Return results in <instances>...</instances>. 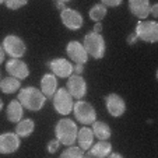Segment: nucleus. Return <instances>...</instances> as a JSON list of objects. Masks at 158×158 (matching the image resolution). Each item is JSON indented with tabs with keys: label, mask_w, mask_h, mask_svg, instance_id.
<instances>
[{
	"label": "nucleus",
	"mask_w": 158,
	"mask_h": 158,
	"mask_svg": "<svg viewBox=\"0 0 158 158\" xmlns=\"http://www.w3.org/2000/svg\"><path fill=\"white\" fill-rule=\"evenodd\" d=\"M18 101L21 105L28 110L32 112H38L44 108L45 102H46V97L44 95L41 89L35 88V87H25L18 93Z\"/></svg>",
	"instance_id": "1"
},
{
	"label": "nucleus",
	"mask_w": 158,
	"mask_h": 158,
	"mask_svg": "<svg viewBox=\"0 0 158 158\" xmlns=\"http://www.w3.org/2000/svg\"><path fill=\"white\" fill-rule=\"evenodd\" d=\"M77 131L78 127L74 123V120L69 118H63L55 126V136L63 146H72L77 140Z\"/></svg>",
	"instance_id": "2"
},
{
	"label": "nucleus",
	"mask_w": 158,
	"mask_h": 158,
	"mask_svg": "<svg viewBox=\"0 0 158 158\" xmlns=\"http://www.w3.org/2000/svg\"><path fill=\"white\" fill-rule=\"evenodd\" d=\"M84 48H85L88 56L94 57V59H102L105 56V51H106V45H105L104 36L99 32H94L89 31L87 35L84 36Z\"/></svg>",
	"instance_id": "3"
},
{
	"label": "nucleus",
	"mask_w": 158,
	"mask_h": 158,
	"mask_svg": "<svg viewBox=\"0 0 158 158\" xmlns=\"http://www.w3.org/2000/svg\"><path fill=\"white\" fill-rule=\"evenodd\" d=\"M73 114L81 125H93L97 120V110L93 105L87 101L78 99L73 105Z\"/></svg>",
	"instance_id": "4"
},
{
	"label": "nucleus",
	"mask_w": 158,
	"mask_h": 158,
	"mask_svg": "<svg viewBox=\"0 0 158 158\" xmlns=\"http://www.w3.org/2000/svg\"><path fill=\"white\" fill-rule=\"evenodd\" d=\"M52 102H53V108L56 109V112L63 115V116L69 115L73 110V105H74L73 97L70 95L67 88L56 89V93L52 97Z\"/></svg>",
	"instance_id": "5"
},
{
	"label": "nucleus",
	"mask_w": 158,
	"mask_h": 158,
	"mask_svg": "<svg viewBox=\"0 0 158 158\" xmlns=\"http://www.w3.org/2000/svg\"><path fill=\"white\" fill-rule=\"evenodd\" d=\"M134 34L137 35L139 39L148 44H155L158 41V24L155 21H144L141 20L136 25Z\"/></svg>",
	"instance_id": "6"
},
{
	"label": "nucleus",
	"mask_w": 158,
	"mask_h": 158,
	"mask_svg": "<svg viewBox=\"0 0 158 158\" xmlns=\"http://www.w3.org/2000/svg\"><path fill=\"white\" fill-rule=\"evenodd\" d=\"M4 52L7 55H10L11 57H23L27 52V46H25V42L17 35H6L3 39V45Z\"/></svg>",
	"instance_id": "7"
},
{
	"label": "nucleus",
	"mask_w": 158,
	"mask_h": 158,
	"mask_svg": "<svg viewBox=\"0 0 158 158\" xmlns=\"http://www.w3.org/2000/svg\"><path fill=\"white\" fill-rule=\"evenodd\" d=\"M60 18H62V23L66 28H69L70 31H77L83 27L84 24V18L77 10L73 9H63L60 13Z\"/></svg>",
	"instance_id": "8"
},
{
	"label": "nucleus",
	"mask_w": 158,
	"mask_h": 158,
	"mask_svg": "<svg viewBox=\"0 0 158 158\" xmlns=\"http://www.w3.org/2000/svg\"><path fill=\"white\" fill-rule=\"evenodd\" d=\"M67 80V91L70 93V95L76 99H83L87 94V83L81 74H72L69 76Z\"/></svg>",
	"instance_id": "9"
},
{
	"label": "nucleus",
	"mask_w": 158,
	"mask_h": 158,
	"mask_svg": "<svg viewBox=\"0 0 158 158\" xmlns=\"http://www.w3.org/2000/svg\"><path fill=\"white\" fill-rule=\"evenodd\" d=\"M46 64L49 66V69L52 70L56 77L60 78H67L69 76L73 74V64L72 62H69L64 57H56V59H52L51 62H48Z\"/></svg>",
	"instance_id": "10"
},
{
	"label": "nucleus",
	"mask_w": 158,
	"mask_h": 158,
	"mask_svg": "<svg viewBox=\"0 0 158 158\" xmlns=\"http://www.w3.org/2000/svg\"><path fill=\"white\" fill-rule=\"evenodd\" d=\"M20 148V136L13 131L0 134V154H13Z\"/></svg>",
	"instance_id": "11"
},
{
	"label": "nucleus",
	"mask_w": 158,
	"mask_h": 158,
	"mask_svg": "<svg viewBox=\"0 0 158 158\" xmlns=\"http://www.w3.org/2000/svg\"><path fill=\"white\" fill-rule=\"evenodd\" d=\"M106 110L110 116L119 118L126 112V102L119 94H109L105 98Z\"/></svg>",
	"instance_id": "12"
},
{
	"label": "nucleus",
	"mask_w": 158,
	"mask_h": 158,
	"mask_svg": "<svg viewBox=\"0 0 158 158\" xmlns=\"http://www.w3.org/2000/svg\"><path fill=\"white\" fill-rule=\"evenodd\" d=\"M6 70L10 76L18 78V80H24L30 76V69L25 62L17 57H11L9 62L6 63Z\"/></svg>",
	"instance_id": "13"
},
{
	"label": "nucleus",
	"mask_w": 158,
	"mask_h": 158,
	"mask_svg": "<svg viewBox=\"0 0 158 158\" xmlns=\"http://www.w3.org/2000/svg\"><path fill=\"white\" fill-rule=\"evenodd\" d=\"M66 52L69 55V57L76 63H81V64H85L87 60H88V53H87L84 45L80 44L78 41H70L66 46Z\"/></svg>",
	"instance_id": "14"
},
{
	"label": "nucleus",
	"mask_w": 158,
	"mask_h": 158,
	"mask_svg": "<svg viewBox=\"0 0 158 158\" xmlns=\"http://www.w3.org/2000/svg\"><path fill=\"white\" fill-rule=\"evenodd\" d=\"M150 0H129V10L140 20H146L150 14Z\"/></svg>",
	"instance_id": "15"
},
{
	"label": "nucleus",
	"mask_w": 158,
	"mask_h": 158,
	"mask_svg": "<svg viewBox=\"0 0 158 158\" xmlns=\"http://www.w3.org/2000/svg\"><path fill=\"white\" fill-rule=\"evenodd\" d=\"M57 89V77L53 73H46L41 78V91L46 98H52Z\"/></svg>",
	"instance_id": "16"
},
{
	"label": "nucleus",
	"mask_w": 158,
	"mask_h": 158,
	"mask_svg": "<svg viewBox=\"0 0 158 158\" xmlns=\"http://www.w3.org/2000/svg\"><path fill=\"white\" fill-rule=\"evenodd\" d=\"M23 114H24V106L21 105V102L18 99L10 101V104L7 105V109H6L7 120L11 123H17L23 119Z\"/></svg>",
	"instance_id": "17"
},
{
	"label": "nucleus",
	"mask_w": 158,
	"mask_h": 158,
	"mask_svg": "<svg viewBox=\"0 0 158 158\" xmlns=\"http://www.w3.org/2000/svg\"><path fill=\"white\" fill-rule=\"evenodd\" d=\"M110 151H112V144L108 140H99L95 146H91V148L87 150V155L95 158H105L110 154Z\"/></svg>",
	"instance_id": "18"
},
{
	"label": "nucleus",
	"mask_w": 158,
	"mask_h": 158,
	"mask_svg": "<svg viewBox=\"0 0 158 158\" xmlns=\"http://www.w3.org/2000/svg\"><path fill=\"white\" fill-rule=\"evenodd\" d=\"M78 141V147L84 151L91 148L94 143V133H93V129H89L88 126H84L81 127L80 130L77 131V140Z\"/></svg>",
	"instance_id": "19"
},
{
	"label": "nucleus",
	"mask_w": 158,
	"mask_h": 158,
	"mask_svg": "<svg viewBox=\"0 0 158 158\" xmlns=\"http://www.w3.org/2000/svg\"><path fill=\"white\" fill-rule=\"evenodd\" d=\"M93 133L94 137H97L98 140H108V139L112 136V130L108 126V123L101 122V120H95L93 122Z\"/></svg>",
	"instance_id": "20"
},
{
	"label": "nucleus",
	"mask_w": 158,
	"mask_h": 158,
	"mask_svg": "<svg viewBox=\"0 0 158 158\" xmlns=\"http://www.w3.org/2000/svg\"><path fill=\"white\" fill-rule=\"evenodd\" d=\"M34 130H35V122L32 119H21L15 126V133L20 137H28L34 133Z\"/></svg>",
	"instance_id": "21"
},
{
	"label": "nucleus",
	"mask_w": 158,
	"mask_h": 158,
	"mask_svg": "<svg viewBox=\"0 0 158 158\" xmlns=\"http://www.w3.org/2000/svg\"><path fill=\"white\" fill-rule=\"evenodd\" d=\"M21 87V83L18 78L9 76V77H4L0 80V89L3 91L4 94H13L15 91H18Z\"/></svg>",
	"instance_id": "22"
},
{
	"label": "nucleus",
	"mask_w": 158,
	"mask_h": 158,
	"mask_svg": "<svg viewBox=\"0 0 158 158\" xmlns=\"http://www.w3.org/2000/svg\"><path fill=\"white\" fill-rule=\"evenodd\" d=\"M108 13V9L105 4L102 3H98V4H94L91 9H89V18L93 21H95V23H99V21H102L105 18V15H106Z\"/></svg>",
	"instance_id": "23"
},
{
	"label": "nucleus",
	"mask_w": 158,
	"mask_h": 158,
	"mask_svg": "<svg viewBox=\"0 0 158 158\" xmlns=\"http://www.w3.org/2000/svg\"><path fill=\"white\" fill-rule=\"evenodd\" d=\"M62 158H83L84 157V150H81L80 147H76L74 144L67 146V148L60 154Z\"/></svg>",
	"instance_id": "24"
},
{
	"label": "nucleus",
	"mask_w": 158,
	"mask_h": 158,
	"mask_svg": "<svg viewBox=\"0 0 158 158\" xmlns=\"http://www.w3.org/2000/svg\"><path fill=\"white\" fill-rule=\"evenodd\" d=\"M6 7L10 10H18L28 3V0H4Z\"/></svg>",
	"instance_id": "25"
},
{
	"label": "nucleus",
	"mask_w": 158,
	"mask_h": 158,
	"mask_svg": "<svg viewBox=\"0 0 158 158\" xmlns=\"http://www.w3.org/2000/svg\"><path fill=\"white\" fill-rule=\"evenodd\" d=\"M59 147H60V141L57 140V139H53V140L49 141V144H48V147H46V150H48L49 154H55V152H57Z\"/></svg>",
	"instance_id": "26"
},
{
	"label": "nucleus",
	"mask_w": 158,
	"mask_h": 158,
	"mask_svg": "<svg viewBox=\"0 0 158 158\" xmlns=\"http://www.w3.org/2000/svg\"><path fill=\"white\" fill-rule=\"evenodd\" d=\"M122 2L123 0H101V3L106 7H118L122 4Z\"/></svg>",
	"instance_id": "27"
},
{
	"label": "nucleus",
	"mask_w": 158,
	"mask_h": 158,
	"mask_svg": "<svg viewBox=\"0 0 158 158\" xmlns=\"http://www.w3.org/2000/svg\"><path fill=\"white\" fill-rule=\"evenodd\" d=\"M83 72H84V64L76 63V66H73V73H74V74H81Z\"/></svg>",
	"instance_id": "28"
},
{
	"label": "nucleus",
	"mask_w": 158,
	"mask_h": 158,
	"mask_svg": "<svg viewBox=\"0 0 158 158\" xmlns=\"http://www.w3.org/2000/svg\"><path fill=\"white\" fill-rule=\"evenodd\" d=\"M150 14H151L154 18L158 17V4L157 3L152 4V6H150Z\"/></svg>",
	"instance_id": "29"
},
{
	"label": "nucleus",
	"mask_w": 158,
	"mask_h": 158,
	"mask_svg": "<svg viewBox=\"0 0 158 158\" xmlns=\"http://www.w3.org/2000/svg\"><path fill=\"white\" fill-rule=\"evenodd\" d=\"M139 41V38H137V35H136V34H130V35L127 36V44L129 45H133V44H136V42Z\"/></svg>",
	"instance_id": "30"
},
{
	"label": "nucleus",
	"mask_w": 158,
	"mask_h": 158,
	"mask_svg": "<svg viewBox=\"0 0 158 158\" xmlns=\"http://www.w3.org/2000/svg\"><path fill=\"white\" fill-rule=\"evenodd\" d=\"M4 57H6V52H4V48H3V46H0V63L4 60Z\"/></svg>",
	"instance_id": "31"
},
{
	"label": "nucleus",
	"mask_w": 158,
	"mask_h": 158,
	"mask_svg": "<svg viewBox=\"0 0 158 158\" xmlns=\"http://www.w3.org/2000/svg\"><path fill=\"white\" fill-rule=\"evenodd\" d=\"M101 31H102V24L97 23V24L94 25V32H99V34H101Z\"/></svg>",
	"instance_id": "32"
},
{
	"label": "nucleus",
	"mask_w": 158,
	"mask_h": 158,
	"mask_svg": "<svg viewBox=\"0 0 158 158\" xmlns=\"http://www.w3.org/2000/svg\"><path fill=\"white\" fill-rule=\"evenodd\" d=\"M64 4H66L64 2H56V7L60 10V11H62L63 9H66V6H64Z\"/></svg>",
	"instance_id": "33"
},
{
	"label": "nucleus",
	"mask_w": 158,
	"mask_h": 158,
	"mask_svg": "<svg viewBox=\"0 0 158 158\" xmlns=\"http://www.w3.org/2000/svg\"><path fill=\"white\" fill-rule=\"evenodd\" d=\"M109 157H110V158H122V154H119V152H112V151H110Z\"/></svg>",
	"instance_id": "34"
},
{
	"label": "nucleus",
	"mask_w": 158,
	"mask_h": 158,
	"mask_svg": "<svg viewBox=\"0 0 158 158\" xmlns=\"http://www.w3.org/2000/svg\"><path fill=\"white\" fill-rule=\"evenodd\" d=\"M2 109H3V102H2V99H0V112H2Z\"/></svg>",
	"instance_id": "35"
},
{
	"label": "nucleus",
	"mask_w": 158,
	"mask_h": 158,
	"mask_svg": "<svg viewBox=\"0 0 158 158\" xmlns=\"http://www.w3.org/2000/svg\"><path fill=\"white\" fill-rule=\"evenodd\" d=\"M56 2H64L66 3V2H70V0H56Z\"/></svg>",
	"instance_id": "36"
},
{
	"label": "nucleus",
	"mask_w": 158,
	"mask_h": 158,
	"mask_svg": "<svg viewBox=\"0 0 158 158\" xmlns=\"http://www.w3.org/2000/svg\"><path fill=\"white\" fill-rule=\"evenodd\" d=\"M2 3H4V0H0V4H2Z\"/></svg>",
	"instance_id": "37"
},
{
	"label": "nucleus",
	"mask_w": 158,
	"mask_h": 158,
	"mask_svg": "<svg viewBox=\"0 0 158 158\" xmlns=\"http://www.w3.org/2000/svg\"><path fill=\"white\" fill-rule=\"evenodd\" d=\"M0 80H2V77H0Z\"/></svg>",
	"instance_id": "38"
}]
</instances>
